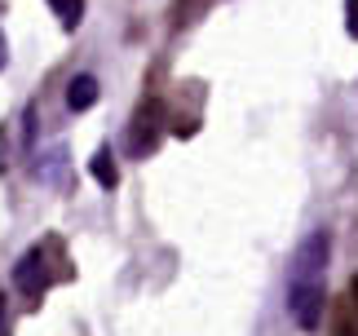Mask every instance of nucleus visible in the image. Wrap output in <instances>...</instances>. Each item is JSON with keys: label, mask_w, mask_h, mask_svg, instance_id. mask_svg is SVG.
Returning a JSON list of instances; mask_svg holds the SVG:
<instances>
[{"label": "nucleus", "mask_w": 358, "mask_h": 336, "mask_svg": "<svg viewBox=\"0 0 358 336\" xmlns=\"http://www.w3.org/2000/svg\"><path fill=\"white\" fill-rule=\"evenodd\" d=\"M0 336H9V305H5V297H0Z\"/></svg>", "instance_id": "9"}, {"label": "nucleus", "mask_w": 358, "mask_h": 336, "mask_svg": "<svg viewBox=\"0 0 358 336\" xmlns=\"http://www.w3.org/2000/svg\"><path fill=\"white\" fill-rule=\"evenodd\" d=\"M58 248V239H49V244H36V248H27L18 265H13V288L22 292V297H40V292H49L53 288V265H49V252Z\"/></svg>", "instance_id": "2"}, {"label": "nucleus", "mask_w": 358, "mask_h": 336, "mask_svg": "<svg viewBox=\"0 0 358 336\" xmlns=\"http://www.w3.org/2000/svg\"><path fill=\"white\" fill-rule=\"evenodd\" d=\"M345 31L358 40V0H345Z\"/></svg>", "instance_id": "8"}, {"label": "nucleus", "mask_w": 358, "mask_h": 336, "mask_svg": "<svg viewBox=\"0 0 358 336\" xmlns=\"http://www.w3.org/2000/svg\"><path fill=\"white\" fill-rule=\"evenodd\" d=\"M133 124H137V129H133V155H146V150H155V142H159V124H164V111H159V102L142 106Z\"/></svg>", "instance_id": "3"}, {"label": "nucleus", "mask_w": 358, "mask_h": 336, "mask_svg": "<svg viewBox=\"0 0 358 336\" xmlns=\"http://www.w3.org/2000/svg\"><path fill=\"white\" fill-rule=\"evenodd\" d=\"M89 173H93V181H98L102 190H111L115 181H120V168H115V155H111V146H102L98 155L89 160Z\"/></svg>", "instance_id": "5"}, {"label": "nucleus", "mask_w": 358, "mask_h": 336, "mask_svg": "<svg viewBox=\"0 0 358 336\" xmlns=\"http://www.w3.org/2000/svg\"><path fill=\"white\" fill-rule=\"evenodd\" d=\"M327 261H332V230L314 226L296 244L287 265V314L301 332H319L327 310Z\"/></svg>", "instance_id": "1"}, {"label": "nucleus", "mask_w": 358, "mask_h": 336, "mask_svg": "<svg viewBox=\"0 0 358 336\" xmlns=\"http://www.w3.org/2000/svg\"><path fill=\"white\" fill-rule=\"evenodd\" d=\"M62 168H66V150H62V146H53L49 155H45V164H36V173L45 177V181H58V177H62Z\"/></svg>", "instance_id": "7"}, {"label": "nucleus", "mask_w": 358, "mask_h": 336, "mask_svg": "<svg viewBox=\"0 0 358 336\" xmlns=\"http://www.w3.org/2000/svg\"><path fill=\"white\" fill-rule=\"evenodd\" d=\"M5 62H9V45H5V31H0V71H5Z\"/></svg>", "instance_id": "10"}, {"label": "nucleus", "mask_w": 358, "mask_h": 336, "mask_svg": "<svg viewBox=\"0 0 358 336\" xmlns=\"http://www.w3.org/2000/svg\"><path fill=\"white\" fill-rule=\"evenodd\" d=\"M49 9L58 13V22L71 31V27H80V13H85V0H49Z\"/></svg>", "instance_id": "6"}, {"label": "nucleus", "mask_w": 358, "mask_h": 336, "mask_svg": "<svg viewBox=\"0 0 358 336\" xmlns=\"http://www.w3.org/2000/svg\"><path fill=\"white\" fill-rule=\"evenodd\" d=\"M98 76H89V71H80V76H71V80H66V111H76V115H80V111H89L93 102H98Z\"/></svg>", "instance_id": "4"}]
</instances>
